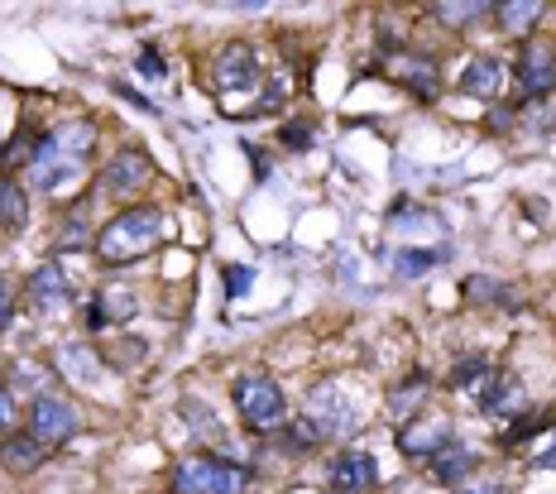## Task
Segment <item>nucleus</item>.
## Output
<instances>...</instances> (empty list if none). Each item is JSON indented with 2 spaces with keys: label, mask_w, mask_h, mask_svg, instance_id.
<instances>
[{
  "label": "nucleus",
  "mask_w": 556,
  "mask_h": 494,
  "mask_svg": "<svg viewBox=\"0 0 556 494\" xmlns=\"http://www.w3.org/2000/svg\"><path fill=\"white\" fill-rule=\"evenodd\" d=\"M91 144H97V130H91L87 121H63V125H53V130L39 135V144H34L29 182H34L39 192H58L63 182H73V178L87 168Z\"/></svg>",
  "instance_id": "nucleus-1"
},
{
  "label": "nucleus",
  "mask_w": 556,
  "mask_h": 494,
  "mask_svg": "<svg viewBox=\"0 0 556 494\" xmlns=\"http://www.w3.org/2000/svg\"><path fill=\"white\" fill-rule=\"evenodd\" d=\"M164 236H168V216L159 206H130L97 236V255L106 264H135L154 245H164Z\"/></svg>",
  "instance_id": "nucleus-2"
},
{
  "label": "nucleus",
  "mask_w": 556,
  "mask_h": 494,
  "mask_svg": "<svg viewBox=\"0 0 556 494\" xmlns=\"http://www.w3.org/2000/svg\"><path fill=\"white\" fill-rule=\"evenodd\" d=\"M250 466L226 461V456H192L173 470V494H245Z\"/></svg>",
  "instance_id": "nucleus-3"
},
{
  "label": "nucleus",
  "mask_w": 556,
  "mask_h": 494,
  "mask_svg": "<svg viewBox=\"0 0 556 494\" xmlns=\"http://www.w3.org/2000/svg\"><path fill=\"white\" fill-rule=\"evenodd\" d=\"M307 422L321 436H351L361 428V404H355V394H345L336 379H321V384L307 389Z\"/></svg>",
  "instance_id": "nucleus-4"
},
{
  "label": "nucleus",
  "mask_w": 556,
  "mask_h": 494,
  "mask_svg": "<svg viewBox=\"0 0 556 494\" xmlns=\"http://www.w3.org/2000/svg\"><path fill=\"white\" fill-rule=\"evenodd\" d=\"M230 398H236L240 418H245L250 428H274V422H283V413H288L283 389H278L269 375H240L236 389H230Z\"/></svg>",
  "instance_id": "nucleus-5"
},
{
  "label": "nucleus",
  "mask_w": 556,
  "mask_h": 494,
  "mask_svg": "<svg viewBox=\"0 0 556 494\" xmlns=\"http://www.w3.org/2000/svg\"><path fill=\"white\" fill-rule=\"evenodd\" d=\"M77 408L67 404V398H58V394H49L43 389L39 398L29 404V436H39L43 446H58V442H67V436L77 432Z\"/></svg>",
  "instance_id": "nucleus-6"
},
{
  "label": "nucleus",
  "mask_w": 556,
  "mask_h": 494,
  "mask_svg": "<svg viewBox=\"0 0 556 494\" xmlns=\"http://www.w3.org/2000/svg\"><path fill=\"white\" fill-rule=\"evenodd\" d=\"M518 87L528 97H547L556 87V43L552 39H528L518 53Z\"/></svg>",
  "instance_id": "nucleus-7"
},
{
  "label": "nucleus",
  "mask_w": 556,
  "mask_h": 494,
  "mask_svg": "<svg viewBox=\"0 0 556 494\" xmlns=\"http://www.w3.org/2000/svg\"><path fill=\"white\" fill-rule=\"evenodd\" d=\"M379 485V466L369 452H341L331 461V494H369Z\"/></svg>",
  "instance_id": "nucleus-8"
},
{
  "label": "nucleus",
  "mask_w": 556,
  "mask_h": 494,
  "mask_svg": "<svg viewBox=\"0 0 556 494\" xmlns=\"http://www.w3.org/2000/svg\"><path fill=\"white\" fill-rule=\"evenodd\" d=\"M149 159L139 154V149H121V154L106 164V174H101V188L111 192V198H125V192H139L149 182Z\"/></svg>",
  "instance_id": "nucleus-9"
},
{
  "label": "nucleus",
  "mask_w": 556,
  "mask_h": 494,
  "mask_svg": "<svg viewBox=\"0 0 556 494\" xmlns=\"http://www.w3.org/2000/svg\"><path fill=\"white\" fill-rule=\"evenodd\" d=\"M260 83V59H254L250 43H230L222 49V59H216V91H245Z\"/></svg>",
  "instance_id": "nucleus-10"
},
{
  "label": "nucleus",
  "mask_w": 556,
  "mask_h": 494,
  "mask_svg": "<svg viewBox=\"0 0 556 494\" xmlns=\"http://www.w3.org/2000/svg\"><path fill=\"white\" fill-rule=\"evenodd\" d=\"M389 231L399 236V240H413V236H437V240H442V236H446V226H442V216H437L432 206L399 202V206L389 212Z\"/></svg>",
  "instance_id": "nucleus-11"
},
{
  "label": "nucleus",
  "mask_w": 556,
  "mask_h": 494,
  "mask_svg": "<svg viewBox=\"0 0 556 494\" xmlns=\"http://www.w3.org/2000/svg\"><path fill=\"white\" fill-rule=\"evenodd\" d=\"M480 408L490 413V418H518V413L528 408V394H523V384H518L514 375H500V379H490L484 384V394H480Z\"/></svg>",
  "instance_id": "nucleus-12"
},
{
  "label": "nucleus",
  "mask_w": 556,
  "mask_h": 494,
  "mask_svg": "<svg viewBox=\"0 0 556 494\" xmlns=\"http://www.w3.org/2000/svg\"><path fill=\"white\" fill-rule=\"evenodd\" d=\"M470 470H475V452H470V446H460V442L442 446V452L427 461V476H432L437 485H466Z\"/></svg>",
  "instance_id": "nucleus-13"
},
{
  "label": "nucleus",
  "mask_w": 556,
  "mask_h": 494,
  "mask_svg": "<svg viewBox=\"0 0 556 494\" xmlns=\"http://www.w3.org/2000/svg\"><path fill=\"white\" fill-rule=\"evenodd\" d=\"M29 297H34V307H39V313H58V307H67V279H63V269H58L53 259L34 269Z\"/></svg>",
  "instance_id": "nucleus-14"
},
{
  "label": "nucleus",
  "mask_w": 556,
  "mask_h": 494,
  "mask_svg": "<svg viewBox=\"0 0 556 494\" xmlns=\"http://www.w3.org/2000/svg\"><path fill=\"white\" fill-rule=\"evenodd\" d=\"M500 87H504V67L494 59H470L466 73H460V91H466V97L494 101V97H500Z\"/></svg>",
  "instance_id": "nucleus-15"
},
{
  "label": "nucleus",
  "mask_w": 556,
  "mask_h": 494,
  "mask_svg": "<svg viewBox=\"0 0 556 494\" xmlns=\"http://www.w3.org/2000/svg\"><path fill=\"white\" fill-rule=\"evenodd\" d=\"M456 436H451V422H432V428H408V432H399V452L403 456H427L432 461L442 446H451Z\"/></svg>",
  "instance_id": "nucleus-16"
},
{
  "label": "nucleus",
  "mask_w": 556,
  "mask_h": 494,
  "mask_svg": "<svg viewBox=\"0 0 556 494\" xmlns=\"http://www.w3.org/2000/svg\"><path fill=\"white\" fill-rule=\"evenodd\" d=\"M43 456H49V446H43L39 436H29V432H10L5 446H0V461H5V470H20V476L39 466Z\"/></svg>",
  "instance_id": "nucleus-17"
},
{
  "label": "nucleus",
  "mask_w": 556,
  "mask_h": 494,
  "mask_svg": "<svg viewBox=\"0 0 556 494\" xmlns=\"http://www.w3.org/2000/svg\"><path fill=\"white\" fill-rule=\"evenodd\" d=\"M29 221V202H25V188L15 178H0V226L5 231H25Z\"/></svg>",
  "instance_id": "nucleus-18"
},
{
  "label": "nucleus",
  "mask_w": 556,
  "mask_h": 494,
  "mask_svg": "<svg viewBox=\"0 0 556 494\" xmlns=\"http://www.w3.org/2000/svg\"><path fill=\"white\" fill-rule=\"evenodd\" d=\"M422 398H427V375H413L389 394V413L403 422V418H413V413L422 408Z\"/></svg>",
  "instance_id": "nucleus-19"
},
{
  "label": "nucleus",
  "mask_w": 556,
  "mask_h": 494,
  "mask_svg": "<svg viewBox=\"0 0 556 494\" xmlns=\"http://www.w3.org/2000/svg\"><path fill=\"white\" fill-rule=\"evenodd\" d=\"M442 259H446V250H393V274L399 279H417V274H427Z\"/></svg>",
  "instance_id": "nucleus-20"
},
{
  "label": "nucleus",
  "mask_w": 556,
  "mask_h": 494,
  "mask_svg": "<svg viewBox=\"0 0 556 494\" xmlns=\"http://www.w3.org/2000/svg\"><path fill=\"white\" fill-rule=\"evenodd\" d=\"M542 0H514V5H500V25L508 29V34H523V29H532L542 20Z\"/></svg>",
  "instance_id": "nucleus-21"
},
{
  "label": "nucleus",
  "mask_w": 556,
  "mask_h": 494,
  "mask_svg": "<svg viewBox=\"0 0 556 494\" xmlns=\"http://www.w3.org/2000/svg\"><path fill=\"white\" fill-rule=\"evenodd\" d=\"M63 370L77 379V384H91V379L101 375V360L91 346H63Z\"/></svg>",
  "instance_id": "nucleus-22"
},
{
  "label": "nucleus",
  "mask_w": 556,
  "mask_h": 494,
  "mask_svg": "<svg viewBox=\"0 0 556 494\" xmlns=\"http://www.w3.org/2000/svg\"><path fill=\"white\" fill-rule=\"evenodd\" d=\"M403 77H408V87L417 91V97H432L437 91V63H427V59L403 63Z\"/></svg>",
  "instance_id": "nucleus-23"
},
{
  "label": "nucleus",
  "mask_w": 556,
  "mask_h": 494,
  "mask_svg": "<svg viewBox=\"0 0 556 494\" xmlns=\"http://www.w3.org/2000/svg\"><path fill=\"white\" fill-rule=\"evenodd\" d=\"M490 375V360L484 355H466V360L451 370V389H466V384H480V379Z\"/></svg>",
  "instance_id": "nucleus-24"
},
{
  "label": "nucleus",
  "mask_w": 556,
  "mask_h": 494,
  "mask_svg": "<svg viewBox=\"0 0 556 494\" xmlns=\"http://www.w3.org/2000/svg\"><path fill=\"white\" fill-rule=\"evenodd\" d=\"M538 428H547V413H528V418H518L514 428L500 436V442H504V446H523L528 436H538Z\"/></svg>",
  "instance_id": "nucleus-25"
},
{
  "label": "nucleus",
  "mask_w": 556,
  "mask_h": 494,
  "mask_svg": "<svg viewBox=\"0 0 556 494\" xmlns=\"http://www.w3.org/2000/svg\"><path fill=\"white\" fill-rule=\"evenodd\" d=\"M466 293L475 297V303H508V293H504L500 283L490 279V274H480V279H470V283H466Z\"/></svg>",
  "instance_id": "nucleus-26"
},
{
  "label": "nucleus",
  "mask_w": 556,
  "mask_h": 494,
  "mask_svg": "<svg viewBox=\"0 0 556 494\" xmlns=\"http://www.w3.org/2000/svg\"><path fill=\"white\" fill-rule=\"evenodd\" d=\"M283 442H288V452H307V446H317V442H321V432L312 428V422H293Z\"/></svg>",
  "instance_id": "nucleus-27"
},
{
  "label": "nucleus",
  "mask_w": 556,
  "mask_h": 494,
  "mask_svg": "<svg viewBox=\"0 0 556 494\" xmlns=\"http://www.w3.org/2000/svg\"><path fill=\"white\" fill-rule=\"evenodd\" d=\"M432 10L446 20V25H466V20H475L480 10H490V5H484V0H470V5H432Z\"/></svg>",
  "instance_id": "nucleus-28"
},
{
  "label": "nucleus",
  "mask_w": 556,
  "mask_h": 494,
  "mask_svg": "<svg viewBox=\"0 0 556 494\" xmlns=\"http://www.w3.org/2000/svg\"><path fill=\"white\" fill-rule=\"evenodd\" d=\"M278 140H283L288 149H307L312 140H317V130H312L307 121H293V125H283V130H278Z\"/></svg>",
  "instance_id": "nucleus-29"
},
{
  "label": "nucleus",
  "mask_w": 556,
  "mask_h": 494,
  "mask_svg": "<svg viewBox=\"0 0 556 494\" xmlns=\"http://www.w3.org/2000/svg\"><path fill=\"white\" fill-rule=\"evenodd\" d=\"M87 240H91V231H87V221H83V216H73V221H67V226H63V236H58V250H83V245H87Z\"/></svg>",
  "instance_id": "nucleus-30"
},
{
  "label": "nucleus",
  "mask_w": 556,
  "mask_h": 494,
  "mask_svg": "<svg viewBox=\"0 0 556 494\" xmlns=\"http://www.w3.org/2000/svg\"><path fill=\"white\" fill-rule=\"evenodd\" d=\"M250 289H254V269H240V264H236V269H226V293L230 297H240Z\"/></svg>",
  "instance_id": "nucleus-31"
},
{
  "label": "nucleus",
  "mask_w": 556,
  "mask_h": 494,
  "mask_svg": "<svg viewBox=\"0 0 556 494\" xmlns=\"http://www.w3.org/2000/svg\"><path fill=\"white\" fill-rule=\"evenodd\" d=\"M139 73H144V77H164V73H168V63L159 59L154 49H144V53H139Z\"/></svg>",
  "instance_id": "nucleus-32"
},
{
  "label": "nucleus",
  "mask_w": 556,
  "mask_h": 494,
  "mask_svg": "<svg viewBox=\"0 0 556 494\" xmlns=\"http://www.w3.org/2000/svg\"><path fill=\"white\" fill-rule=\"evenodd\" d=\"M10 317H15V297H10V279L0 274V331L10 327Z\"/></svg>",
  "instance_id": "nucleus-33"
},
{
  "label": "nucleus",
  "mask_w": 556,
  "mask_h": 494,
  "mask_svg": "<svg viewBox=\"0 0 556 494\" xmlns=\"http://www.w3.org/2000/svg\"><path fill=\"white\" fill-rule=\"evenodd\" d=\"M456 494H504L500 480H470V485H456Z\"/></svg>",
  "instance_id": "nucleus-34"
},
{
  "label": "nucleus",
  "mask_w": 556,
  "mask_h": 494,
  "mask_svg": "<svg viewBox=\"0 0 556 494\" xmlns=\"http://www.w3.org/2000/svg\"><path fill=\"white\" fill-rule=\"evenodd\" d=\"M538 461H542V466H547V470H556V436H552V442H547V452H542V456H538Z\"/></svg>",
  "instance_id": "nucleus-35"
}]
</instances>
